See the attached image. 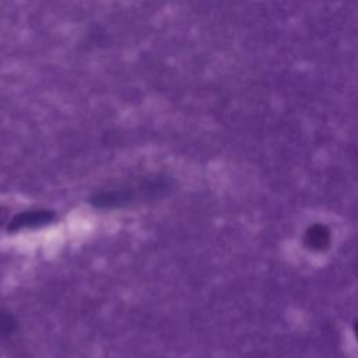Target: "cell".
Listing matches in <instances>:
<instances>
[{
	"mask_svg": "<svg viewBox=\"0 0 358 358\" xmlns=\"http://www.w3.org/2000/svg\"><path fill=\"white\" fill-rule=\"evenodd\" d=\"M55 220V213L49 210H31V211H24L17 215H14L8 224H7V231L8 232H17L21 229L27 228H38L43 227Z\"/></svg>",
	"mask_w": 358,
	"mask_h": 358,
	"instance_id": "1",
	"label": "cell"
},
{
	"mask_svg": "<svg viewBox=\"0 0 358 358\" xmlns=\"http://www.w3.org/2000/svg\"><path fill=\"white\" fill-rule=\"evenodd\" d=\"M15 327H17L15 317L7 310H0V336H7L13 333Z\"/></svg>",
	"mask_w": 358,
	"mask_h": 358,
	"instance_id": "3",
	"label": "cell"
},
{
	"mask_svg": "<svg viewBox=\"0 0 358 358\" xmlns=\"http://www.w3.org/2000/svg\"><path fill=\"white\" fill-rule=\"evenodd\" d=\"M330 241V232L324 225L316 224L312 225L305 235V242L312 248V249H323L327 246Z\"/></svg>",
	"mask_w": 358,
	"mask_h": 358,
	"instance_id": "2",
	"label": "cell"
},
{
	"mask_svg": "<svg viewBox=\"0 0 358 358\" xmlns=\"http://www.w3.org/2000/svg\"><path fill=\"white\" fill-rule=\"evenodd\" d=\"M7 218H8V208L0 207V227H3L6 224Z\"/></svg>",
	"mask_w": 358,
	"mask_h": 358,
	"instance_id": "4",
	"label": "cell"
}]
</instances>
